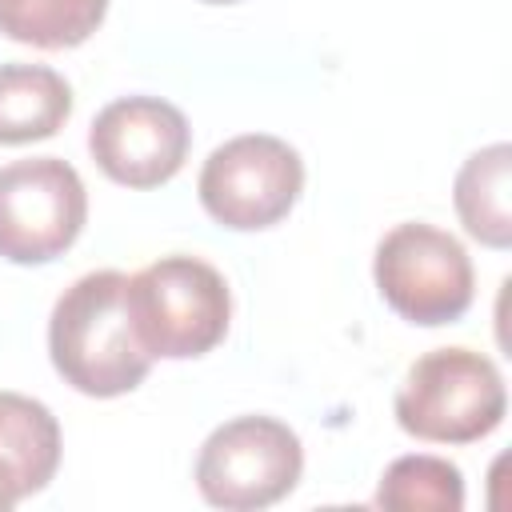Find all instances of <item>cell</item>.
Segmentation results:
<instances>
[{
	"mask_svg": "<svg viewBox=\"0 0 512 512\" xmlns=\"http://www.w3.org/2000/svg\"><path fill=\"white\" fill-rule=\"evenodd\" d=\"M512 188V148L488 144L480 152H472L452 184V200H456V216L468 228V236H476L488 248H508L512 244V204L508 192Z\"/></svg>",
	"mask_w": 512,
	"mask_h": 512,
	"instance_id": "11",
	"label": "cell"
},
{
	"mask_svg": "<svg viewBox=\"0 0 512 512\" xmlns=\"http://www.w3.org/2000/svg\"><path fill=\"white\" fill-rule=\"evenodd\" d=\"M508 392L500 368L472 348H436L420 356L400 392L396 424L428 444H472L500 428Z\"/></svg>",
	"mask_w": 512,
	"mask_h": 512,
	"instance_id": "3",
	"label": "cell"
},
{
	"mask_svg": "<svg viewBox=\"0 0 512 512\" xmlns=\"http://www.w3.org/2000/svg\"><path fill=\"white\" fill-rule=\"evenodd\" d=\"M60 464V424L48 404L0 392V512L48 488Z\"/></svg>",
	"mask_w": 512,
	"mask_h": 512,
	"instance_id": "9",
	"label": "cell"
},
{
	"mask_svg": "<svg viewBox=\"0 0 512 512\" xmlns=\"http://www.w3.org/2000/svg\"><path fill=\"white\" fill-rule=\"evenodd\" d=\"M304 472L300 436L276 416L220 424L196 456V488L212 508L252 512L284 500Z\"/></svg>",
	"mask_w": 512,
	"mask_h": 512,
	"instance_id": "6",
	"label": "cell"
},
{
	"mask_svg": "<svg viewBox=\"0 0 512 512\" xmlns=\"http://www.w3.org/2000/svg\"><path fill=\"white\" fill-rule=\"evenodd\" d=\"M372 276L384 304L408 324H424V328L460 320L476 288L464 244L452 232L420 220L384 232V240L376 244Z\"/></svg>",
	"mask_w": 512,
	"mask_h": 512,
	"instance_id": "4",
	"label": "cell"
},
{
	"mask_svg": "<svg viewBox=\"0 0 512 512\" xmlns=\"http://www.w3.org/2000/svg\"><path fill=\"white\" fill-rule=\"evenodd\" d=\"M72 116V88L48 64H0V144L48 140Z\"/></svg>",
	"mask_w": 512,
	"mask_h": 512,
	"instance_id": "10",
	"label": "cell"
},
{
	"mask_svg": "<svg viewBox=\"0 0 512 512\" xmlns=\"http://www.w3.org/2000/svg\"><path fill=\"white\" fill-rule=\"evenodd\" d=\"M192 128L184 112L160 96H120L96 112L88 152L96 168L124 188H160L188 160Z\"/></svg>",
	"mask_w": 512,
	"mask_h": 512,
	"instance_id": "8",
	"label": "cell"
},
{
	"mask_svg": "<svg viewBox=\"0 0 512 512\" xmlns=\"http://www.w3.org/2000/svg\"><path fill=\"white\" fill-rule=\"evenodd\" d=\"M124 292L128 276L116 268H100L72 280L52 304V368L64 376V384L96 400H112L140 388V380L152 368V356L136 340Z\"/></svg>",
	"mask_w": 512,
	"mask_h": 512,
	"instance_id": "1",
	"label": "cell"
},
{
	"mask_svg": "<svg viewBox=\"0 0 512 512\" xmlns=\"http://www.w3.org/2000/svg\"><path fill=\"white\" fill-rule=\"evenodd\" d=\"M88 220L80 172L60 156L12 160L0 168V256L48 264L64 256Z\"/></svg>",
	"mask_w": 512,
	"mask_h": 512,
	"instance_id": "7",
	"label": "cell"
},
{
	"mask_svg": "<svg viewBox=\"0 0 512 512\" xmlns=\"http://www.w3.org/2000/svg\"><path fill=\"white\" fill-rule=\"evenodd\" d=\"M108 0H0V32L32 48H76L104 24Z\"/></svg>",
	"mask_w": 512,
	"mask_h": 512,
	"instance_id": "12",
	"label": "cell"
},
{
	"mask_svg": "<svg viewBox=\"0 0 512 512\" xmlns=\"http://www.w3.org/2000/svg\"><path fill=\"white\" fill-rule=\"evenodd\" d=\"M376 504L392 512H460L464 476L444 456H400L376 484Z\"/></svg>",
	"mask_w": 512,
	"mask_h": 512,
	"instance_id": "13",
	"label": "cell"
},
{
	"mask_svg": "<svg viewBox=\"0 0 512 512\" xmlns=\"http://www.w3.org/2000/svg\"><path fill=\"white\" fill-rule=\"evenodd\" d=\"M128 316L136 340L156 360H192L212 352L232 320L224 276L200 256H160L128 276Z\"/></svg>",
	"mask_w": 512,
	"mask_h": 512,
	"instance_id": "2",
	"label": "cell"
},
{
	"mask_svg": "<svg viewBox=\"0 0 512 512\" xmlns=\"http://www.w3.org/2000/svg\"><path fill=\"white\" fill-rule=\"evenodd\" d=\"M204 4H240V0H204Z\"/></svg>",
	"mask_w": 512,
	"mask_h": 512,
	"instance_id": "14",
	"label": "cell"
},
{
	"mask_svg": "<svg viewBox=\"0 0 512 512\" xmlns=\"http://www.w3.org/2000/svg\"><path fill=\"white\" fill-rule=\"evenodd\" d=\"M204 212L232 232L280 224L304 192L300 152L268 132H244L212 148L196 180Z\"/></svg>",
	"mask_w": 512,
	"mask_h": 512,
	"instance_id": "5",
	"label": "cell"
}]
</instances>
